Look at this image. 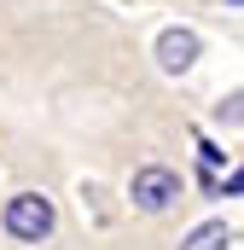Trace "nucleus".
<instances>
[{
  "mask_svg": "<svg viewBox=\"0 0 244 250\" xmlns=\"http://www.w3.org/2000/svg\"><path fill=\"white\" fill-rule=\"evenodd\" d=\"M53 227H59L53 198H41V192H18V198L6 204V233H12V239L41 245V239H53Z\"/></svg>",
  "mask_w": 244,
  "mask_h": 250,
  "instance_id": "nucleus-1",
  "label": "nucleus"
},
{
  "mask_svg": "<svg viewBox=\"0 0 244 250\" xmlns=\"http://www.w3.org/2000/svg\"><path fill=\"white\" fill-rule=\"evenodd\" d=\"M128 192H134V209H145V215H163V209L181 198V175L151 163V169H140V175H134V187H128Z\"/></svg>",
  "mask_w": 244,
  "mask_h": 250,
  "instance_id": "nucleus-2",
  "label": "nucleus"
},
{
  "mask_svg": "<svg viewBox=\"0 0 244 250\" xmlns=\"http://www.w3.org/2000/svg\"><path fill=\"white\" fill-rule=\"evenodd\" d=\"M192 59H198V35L192 29H163L157 35V64L163 70H192Z\"/></svg>",
  "mask_w": 244,
  "mask_h": 250,
  "instance_id": "nucleus-3",
  "label": "nucleus"
},
{
  "mask_svg": "<svg viewBox=\"0 0 244 250\" xmlns=\"http://www.w3.org/2000/svg\"><path fill=\"white\" fill-rule=\"evenodd\" d=\"M227 245H233L227 221H203V227H192V233H186V245H181V250H227Z\"/></svg>",
  "mask_w": 244,
  "mask_h": 250,
  "instance_id": "nucleus-4",
  "label": "nucleus"
},
{
  "mask_svg": "<svg viewBox=\"0 0 244 250\" xmlns=\"http://www.w3.org/2000/svg\"><path fill=\"white\" fill-rule=\"evenodd\" d=\"M215 192H221V198H233V192H244V169H239V175H227V181H215Z\"/></svg>",
  "mask_w": 244,
  "mask_h": 250,
  "instance_id": "nucleus-5",
  "label": "nucleus"
},
{
  "mask_svg": "<svg viewBox=\"0 0 244 250\" xmlns=\"http://www.w3.org/2000/svg\"><path fill=\"white\" fill-rule=\"evenodd\" d=\"M221 117H233V123H244V93H239V99H221Z\"/></svg>",
  "mask_w": 244,
  "mask_h": 250,
  "instance_id": "nucleus-6",
  "label": "nucleus"
},
{
  "mask_svg": "<svg viewBox=\"0 0 244 250\" xmlns=\"http://www.w3.org/2000/svg\"><path fill=\"white\" fill-rule=\"evenodd\" d=\"M233 6H244V0H233Z\"/></svg>",
  "mask_w": 244,
  "mask_h": 250,
  "instance_id": "nucleus-7",
  "label": "nucleus"
}]
</instances>
